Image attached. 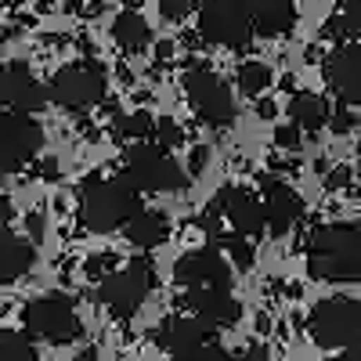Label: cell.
I'll use <instances>...</instances> for the list:
<instances>
[{
    "instance_id": "1",
    "label": "cell",
    "mask_w": 361,
    "mask_h": 361,
    "mask_svg": "<svg viewBox=\"0 0 361 361\" xmlns=\"http://www.w3.org/2000/svg\"><path fill=\"white\" fill-rule=\"evenodd\" d=\"M141 209L137 188L127 173L119 177H90L80 188V224L94 235H109L116 228H127V221Z\"/></svg>"
},
{
    "instance_id": "2",
    "label": "cell",
    "mask_w": 361,
    "mask_h": 361,
    "mask_svg": "<svg viewBox=\"0 0 361 361\" xmlns=\"http://www.w3.org/2000/svg\"><path fill=\"white\" fill-rule=\"evenodd\" d=\"M307 271L318 282H361V228L336 221L311 235Z\"/></svg>"
},
{
    "instance_id": "3",
    "label": "cell",
    "mask_w": 361,
    "mask_h": 361,
    "mask_svg": "<svg viewBox=\"0 0 361 361\" xmlns=\"http://www.w3.org/2000/svg\"><path fill=\"white\" fill-rule=\"evenodd\" d=\"M22 325L29 336L37 340H47L54 347H66V343H76L83 336V322L76 314V304L62 293H47V296H37L22 307Z\"/></svg>"
},
{
    "instance_id": "4",
    "label": "cell",
    "mask_w": 361,
    "mask_h": 361,
    "mask_svg": "<svg viewBox=\"0 0 361 361\" xmlns=\"http://www.w3.org/2000/svg\"><path fill=\"white\" fill-rule=\"evenodd\" d=\"M152 286H156V267L145 257H137L127 267L109 271V275L102 279V286H98V300L105 304V311L112 318L127 322L141 311V304H145V296L152 293Z\"/></svg>"
},
{
    "instance_id": "5",
    "label": "cell",
    "mask_w": 361,
    "mask_h": 361,
    "mask_svg": "<svg viewBox=\"0 0 361 361\" xmlns=\"http://www.w3.org/2000/svg\"><path fill=\"white\" fill-rule=\"evenodd\" d=\"M307 333L325 350L361 343V300H354V296L318 300L307 318Z\"/></svg>"
},
{
    "instance_id": "6",
    "label": "cell",
    "mask_w": 361,
    "mask_h": 361,
    "mask_svg": "<svg viewBox=\"0 0 361 361\" xmlns=\"http://www.w3.org/2000/svg\"><path fill=\"white\" fill-rule=\"evenodd\" d=\"M123 173L130 177V185L137 192H177L188 185L185 170L180 163L170 156V148L163 145H145L137 141L130 152H127V163H123Z\"/></svg>"
},
{
    "instance_id": "7",
    "label": "cell",
    "mask_w": 361,
    "mask_h": 361,
    "mask_svg": "<svg viewBox=\"0 0 361 361\" xmlns=\"http://www.w3.org/2000/svg\"><path fill=\"white\" fill-rule=\"evenodd\" d=\"M199 33L209 44L243 51L257 29H253L246 0H206L199 8Z\"/></svg>"
},
{
    "instance_id": "8",
    "label": "cell",
    "mask_w": 361,
    "mask_h": 361,
    "mask_svg": "<svg viewBox=\"0 0 361 361\" xmlns=\"http://www.w3.org/2000/svg\"><path fill=\"white\" fill-rule=\"evenodd\" d=\"M44 148V130L29 112H0V177L18 173Z\"/></svg>"
},
{
    "instance_id": "9",
    "label": "cell",
    "mask_w": 361,
    "mask_h": 361,
    "mask_svg": "<svg viewBox=\"0 0 361 361\" xmlns=\"http://www.w3.org/2000/svg\"><path fill=\"white\" fill-rule=\"evenodd\" d=\"M47 90H51V102H58L62 109H94L105 98L109 80H105V69L102 66L80 62V66L58 69L54 80L47 83Z\"/></svg>"
},
{
    "instance_id": "10",
    "label": "cell",
    "mask_w": 361,
    "mask_h": 361,
    "mask_svg": "<svg viewBox=\"0 0 361 361\" xmlns=\"http://www.w3.org/2000/svg\"><path fill=\"white\" fill-rule=\"evenodd\" d=\"M185 90H188V102L195 109V116L209 127H228L235 119V98H231V87L209 69H192L185 76Z\"/></svg>"
},
{
    "instance_id": "11",
    "label": "cell",
    "mask_w": 361,
    "mask_h": 361,
    "mask_svg": "<svg viewBox=\"0 0 361 361\" xmlns=\"http://www.w3.org/2000/svg\"><path fill=\"white\" fill-rule=\"evenodd\" d=\"M51 102V90L22 62H0V112H40Z\"/></svg>"
},
{
    "instance_id": "12",
    "label": "cell",
    "mask_w": 361,
    "mask_h": 361,
    "mask_svg": "<svg viewBox=\"0 0 361 361\" xmlns=\"http://www.w3.org/2000/svg\"><path fill=\"white\" fill-rule=\"evenodd\" d=\"M173 279L185 289H206V286H231V264L217 246H202L185 253L173 264Z\"/></svg>"
},
{
    "instance_id": "13",
    "label": "cell",
    "mask_w": 361,
    "mask_h": 361,
    "mask_svg": "<svg viewBox=\"0 0 361 361\" xmlns=\"http://www.w3.org/2000/svg\"><path fill=\"white\" fill-rule=\"evenodd\" d=\"M217 199H221V214L235 235L257 238L267 228L264 199H257L250 188H224V192H217Z\"/></svg>"
},
{
    "instance_id": "14",
    "label": "cell",
    "mask_w": 361,
    "mask_h": 361,
    "mask_svg": "<svg viewBox=\"0 0 361 361\" xmlns=\"http://www.w3.org/2000/svg\"><path fill=\"white\" fill-rule=\"evenodd\" d=\"M325 76L343 105H361V44H354V40L340 44L333 51V58H329Z\"/></svg>"
},
{
    "instance_id": "15",
    "label": "cell",
    "mask_w": 361,
    "mask_h": 361,
    "mask_svg": "<svg viewBox=\"0 0 361 361\" xmlns=\"http://www.w3.org/2000/svg\"><path fill=\"white\" fill-rule=\"evenodd\" d=\"M260 188H264L260 199H264V214H267V231L275 238L289 235V228H296V221L304 217V199L275 177H264Z\"/></svg>"
},
{
    "instance_id": "16",
    "label": "cell",
    "mask_w": 361,
    "mask_h": 361,
    "mask_svg": "<svg viewBox=\"0 0 361 361\" xmlns=\"http://www.w3.org/2000/svg\"><path fill=\"white\" fill-rule=\"evenodd\" d=\"M185 304L192 307L195 318H202L206 325L214 329H224V325H235L243 307L238 300L231 296V286H206V289H188L185 293Z\"/></svg>"
},
{
    "instance_id": "17",
    "label": "cell",
    "mask_w": 361,
    "mask_h": 361,
    "mask_svg": "<svg viewBox=\"0 0 361 361\" xmlns=\"http://www.w3.org/2000/svg\"><path fill=\"white\" fill-rule=\"evenodd\" d=\"M209 333H214V325H206L202 318H180V314H177V318H166V322L159 325L156 340H159L163 350L180 354V350H192V347L206 343Z\"/></svg>"
},
{
    "instance_id": "18",
    "label": "cell",
    "mask_w": 361,
    "mask_h": 361,
    "mask_svg": "<svg viewBox=\"0 0 361 361\" xmlns=\"http://www.w3.org/2000/svg\"><path fill=\"white\" fill-rule=\"evenodd\" d=\"M253 29L264 37H286L296 25V8L289 0H246Z\"/></svg>"
},
{
    "instance_id": "19",
    "label": "cell",
    "mask_w": 361,
    "mask_h": 361,
    "mask_svg": "<svg viewBox=\"0 0 361 361\" xmlns=\"http://www.w3.org/2000/svg\"><path fill=\"white\" fill-rule=\"evenodd\" d=\"M37 260V250L29 238H18L11 231H0V286H11L22 275H29V267Z\"/></svg>"
},
{
    "instance_id": "20",
    "label": "cell",
    "mask_w": 361,
    "mask_h": 361,
    "mask_svg": "<svg viewBox=\"0 0 361 361\" xmlns=\"http://www.w3.org/2000/svg\"><path fill=\"white\" fill-rule=\"evenodd\" d=\"M127 238H130V246L137 250H156L163 246L166 238H170V221L159 214V209H137V214L127 221Z\"/></svg>"
},
{
    "instance_id": "21",
    "label": "cell",
    "mask_w": 361,
    "mask_h": 361,
    "mask_svg": "<svg viewBox=\"0 0 361 361\" xmlns=\"http://www.w3.org/2000/svg\"><path fill=\"white\" fill-rule=\"evenodd\" d=\"M112 40L127 54H137V51H145L148 44H152V29H148V22L137 11H123V15L112 18Z\"/></svg>"
},
{
    "instance_id": "22",
    "label": "cell",
    "mask_w": 361,
    "mask_h": 361,
    "mask_svg": "<svg viewBox=\"0 0 361 361\" xmlns=\"http://www.w3.org/2000/svg\"><path fill=\"white\" fill-rule=\"evenodd\" d=\"M289 119L300 123L307 134H318L329 119H333V109H329V102L322 94H296L289 102Z\"/></svg>"
},
{
    "instance_id": "23",
    "label": "cell",
    "mask_w": 361,
    "mask_h": 361,
    "mask_svg": "<svg viewBox=\"0 0 361 361\" xmlns=\"http://www.w3.org/2000/svg\"><path fill=\"white\" fill-rule=\"evenodd\" d=\"M271 69L264 66V62H243L238 66V73H235V83H238V90H243L246 98H260L264 90L271 87Z\"/></svg>"
},
{
    "instance_id": "24",
    "label": "cell",
    "mask_w": 361,
    "mask_h": 361,
    "mask_svg": "<svg viewBox=\"0 0 361 361\" xmlns=\"http://www.w3.org/2000/svg\"><path fill=\"white\" fill-rule=\"evenodd\" d=\"M0 361H40L25 333H0Z\"/></svg>"
},
{
    "instance_id": "25",
    "label": "cell",
    "mask_w": 361,
    "mask_h": 361,
    "mask_svg": "<svg viewBox=\"0 0 361 361\" xmlns=\"http://www.w3.org/2000/svg\"><path fill=\"white\" fill-rule=\"evenodd\" d=\"M152 130H156V119L148 116V112H130V116H119V119H116V134H119V137L145 141Z\"/></svg>"
},
{
    "instance_id": "26",
    "label": "cell",
    "mask_w": 361,
    "mask_h": 361,
    "mask_svg": "<svg viewBox=\"0 0 361 361\" xmlns=\"http://www.w3.org/2000/svg\"><path fill=\"white\" fill-rule=\"evenodd\" d=\"M224 250H228V257H231V264L238 267V271H250L253 267V243H250V238L246 235H235L231 231V238H224V243H221Z\"/></svg>"
},
{
    "instance_id": "27",
    "label": "cell",
    "mask_w": 361,
    "mask_h": 361,
    "mask_svg": "<svg viewBox=\"0 0 361 361\" xmlns=\"http://www.w3.org/2000/svg\"><path fill=\"white\" fill-rule=\"evenodd\" d=\"M173 361H235L224 347H217V343H199V347H192V350H180V354H173Z\"/></svg>"
},
{
    "instance_id": "28",
    "label": "cell",
    "mask_w": 361,
    "mask_h": 361,
    "mask_svg": "<svg viewBox=\"0 0 361 361\" xmlns=\"http://www.w3.org/2000/svg\"><path fill=\"white\" fill-rule=\"evenodd\" d=\"M336 22H340L343 37H357L361 33V0H343V11Z\"/></svg>"
},
{
    "instance_id": "29",
    "label": "cell",
    "mask_w": 361,
    "mask_h": 361,
    "mask_svg": "<svg viewBox=\"0 0 361 361\" xmlns=\"http://www.w3.org/2000/svg\"><path fill=\"white\" fill-rule=\"evenodd\" d=\"M152 141L163 145V148H177L185 141V130H180L173 119H156V130H152Z\"/></svg>"
},
{
    "instance_id": "30",
    "label": "cell",
    "mask_w": 361,
    "mask_h": 361,
    "mask_svg": "<svg viewBox=\"0 0 361 361\" xmlns=\"http://www.w3.org/2000/svg\"><path fill=\"white\" fill-rule=\"evenodd\" d=\"M199 4H202V0H159V11H163V18L180 22L185 15H192Z\"/></svg>"
},
{
    "instance_id": "31",
    "label": "cell",
    "mask_w": 361,
    "mask_h": 361,
    "mask_svg": "<svg viewBox=\"0 0 361 361\" xmlns=\"http://www.w3.org/2000/svg\"><path fill=\"white\" fill-rule=\"evenodd\" d=\"M300 141H304V127L293 123V119L275 127V145H279V148H300Z\"/></svg>"
},
{
    "instance_id": "32",
    "label": "cell",
    "mask_w": 361,
    "mask_h": 361,
    "mask_svg": "<svg viewBox=\"0 0 361 361\" xmlns=\"http://www.w3.org/2000/svg\"><path fill=\"white\" fill-rule=\"evenodd\" d=\"M354 123H357V119H354V116H350L347 109H340V112H336L333 119H329V127H333L336 134H350V130H354Z\"/></svg>"
},
{
    "instance_id": "33",
    "label": "cell",
    "mask_w": 361,
    "mask_h": 361,
    "mask_svg": "<svg viewBox=\"0 0 361 361\" xmlns=\"http://www.w3.org/2000/svg\"><path fill=\"white\" fill-rule=\"evenodd\" d=\"M25 228H29V235H33V243H40V238H44V214H29Z\"/></svg>"
},
{
    "instance_id": "34",
    "label": "cell",
    "mask_w": 361,
    "mask_h": 361,
    "mask_svg": "<svg viewBox=\"0 0 361 361\" xmlns=\"http://www.w3.org/2000/svg\"><path fill=\"white\" fill-rule=\"evenodd\" d=\"M11 217H15V209H11V199H8V195H0V231H8Z\"/></svg>"
},
{
    "instance_id": "35",
    "label": "cell",
    "mask_w": 361,
    "mask_h": 361,
    "mask_svg": "<svg viewBox=\"0 0 361 361\" xmlns=\"http://www.w3.org/2000/svg\"><path fill=\"white\" fill-rule=\"evenodd\" d=\"M235 361H271V354L264 350V347H250V350H243Z\"/></svg>"
},
{
    "instance_id": "36",
    "label": "cell",
    "mask_w": 361,
    "mask_h": 361,
    "mask_svg": "<svg viewBox=\"0 0 361 361\" xmlns=\"http://www.w3.org/2000/svg\"><path fill=\"white\" fill-rule=\"evenodd\" d=\"M206 159H209V148H199V152H192V163H188V170H192V173H199V170L206 166Z\"/></svg>"
},
{
    "instance_id": "37",
    "label": "cell",
    "mask_w": 361,
    "mask_h": 361,
    "mask_svg": "<svg viewBox=\"0 0 361 361\" xmlns=\"http://www.w3.org/2000/svg\"><path fill=\"white\" fill-rule=\"evenodd\" d=\"M333 361H361V343H354V347H347L340 357H333Z\"/></svg>"
},
{
    "instance_id": "38",
    "label": "cell",
    "mask_w": 361,
    "mask_h": 361,
    "mask_svg": "<svg viewBox=\"0 0 361 361\" xmlns=\"http://www.w3.org/2000/svg\"><path fill=\"white\" fill-rule=\"evenodd\" d=\"M347 185V170L340 166V170H333V177H329V188H343Z\"/></svg>"
},
{
    "instance_id": "39",
    "label": "cell",
    "mask_w": 361,
    "mask_h": 361,
    "mask_svg": "<svg viewBox=\"0 0 361 361\" xmlns=\"http://www.w3.org/2000/svg\"><path fill=\"white\" fill-rule=\"evenodd\" d=\"M73 361H102V357H98V350H83V354L73 357Z\"/></svg>"
},
{
    "instance_id": "40",
    "label": "cell",
    "mask_w": 361,
    "mask_h": 361,
    "mask_svg": "<svg viewBox=\"0 0 361 361\" xmlns=\"http://www.w3.org/2000/svg\"><path fill=\"white\" fill-rule=\"evenodd\" d=\"M8 4H22V0H0V8H8Z\"/></svg>"
}]
</instances>
